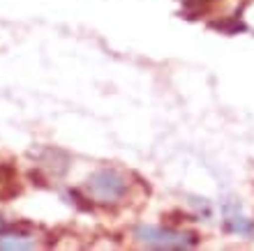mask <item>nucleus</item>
<instances>
[{
	"mask_svg": "<svg viewBox=\"0 0 254 251\" xmlns=\"http://www.w3.org/2000/svg\"><path fill=\"white\" fill-rule=\"evenodd\" d=\"M134 240L148 249H190L199 242L196 233H183L176 228H157V226H139Z\"/></svg>",
	"mask_w": 254,
	"mask_h": 251,
	"instance_id": "f257e3e1",
	"label": "nucleus"
},
{
	"mask_svg": "<svg viewBox=\"0 0 254 251\" xmlns=\"http://www.w3.org/2000/svg\"><path fill=\"white\" fill-rule=\"evenodd\" d=\"M88 196L102 205L118 203L127 194V178L123 173L114 171V168H102V171L93 173L86 182Z\"/></svg>",
	"mask_w": 254,
	"mask_h": 251,
	"instance_id": "f03ea898",
	"label": "nucleus"
},
{
	"mask_svg": "<svg viewBox=\"0 0 254 251\" xmlns=\"http://www.w3.org/2000/svg\"><path fill=\"white\" fill-rule=\"evenodd\" d=\"M227 212V217H224V228H227L229 233H238V235H252L254 233V224L250 221V219H245L243 214H231L229 210Z\"/></svg>",
	"mask_w": 254,
	"mask_h": 251,
	"instance_id": "39448f33",
	"label": "nucleus"
},
{
	"mask_svg": "<svg viewBox=\"0 0 254 251\" xmlns=\"http://www.w3.org/2000/svg\"><path fill=\"white\" fill-rule=\"evenodd\" d=\"M208 26L217 30V33H224V35H238V33H245L248 26L243 23L241 14H234V16H227V19H217V21H210Z\"/></svg>",
	"mask_w": 254,
	"mask_h": 251,
	"instance_id": "20e7f679",
	"label": "nucleus"
},
{
	"mask_svg": "<svg viewBox=\"0 0 254 251\" xmlns=\"http://www.w3.org/2000/svg\"><path fill=\"white\" fill-rule=\"evenodd\" d=\"M215 2V0H183V14L188 19H196L199 14L206 12V7Z\"/></svg>",
	"mask_w": 254,
	"mask_h": 251,
	"instance_id": "423d86ee",
	"label": "nucleus"
},
{
	"mask_svg": "<svg viewBox=\"0 0 254 251\" xmlns=\"http://www.w3.org/2000/svg\"><path fill=\"white\" fill-rule=\"evenodd\" d=\"M0 249L30 251V249H35V240L28 238V235H19V233H5V235H0Z\"/></svg>",
	"mask_w": 254,
	"mask_h": 251,
	"instance_id": "7ed1b4c3",
	"label": "nucleus"
}]
</instances>
